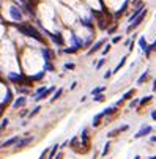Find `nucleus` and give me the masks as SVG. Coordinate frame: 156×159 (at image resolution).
I'll use <instances>...</instances> for the list:
<instances>
[{"label": "nucleus", "mask_w": 156, "mask_h": 159, "mask_svg": "<svg viewBox=\"0 0 156 159\" xmlns=\"http://www.w3.org/2000/svg\"><path fill=\"white\" fill-rule=\"evenodd\" d=\"M5 11V22L8 25H18V24L25 22V14L21 8V3H16L14 0H2V8L0 11Z\"/></svg>", "instance_id": "1"}, {"label": "nucleus", "mask_w": 156, "mask_h": 159, "mask_svg": "<svg viewBox=\"0 0 156 159\" xmlns=\"http://www.w3.org/2000/svg\"><path fill=\"white\" fill-rule=\"evenodd\" d=\"M147 16H148V8H145L144 11H142L140 14H139L137 18H136V19H134V21H132L131 24H128V27H126V30H125V35H126V36H129L132 32H136V30H137L139 27H140L142 24L145 22Z\"/></svg>", "instance_id": "2"}, {"label": "nucleus", "mask_w": 156, "mask_h": 159, "mask_svg": "<svg viewBox=\"0 0 156 159\" xmlns=\"http://www.w3.org/2000/svg\"><path fill=\"white\" fill-rule=\"evenodd\" d=\"M39 52H41L44 62H55V58H57V52L51 46H41L39 47Z\"/></svg>", "instance_id": "3"}, {"label": "nucleus", "mask_w": 156, "mask_h": 159, "mask_svg": "<svg viewBox=\"0 0 156 159\" xmlns=\"http://www.w3.org/2000/svg\"><path fill=\"white\" fill-rule=\"evenodd\" d=\"M106 43H109V41H107V36H102V38L96 39V41L93 43V44L90 46V49L87 50V57L95 55L96 52H101V49L104 47V44H106Z\"/></svg>", "instance_id": "4"}, {"label": "nucleus", "mask_w": 156, "mask_h": 159, "mask_svg": "<svg viewBox=\"0 0 156 159\" xmlns=\"http://www.w3.org/2000/svg\"><path fill=\"white\" fill-rule=\"evenodd\" d=\"M27 103H28V99H27V96H25V94H18L9 107H11L13 110H19V109H24V107L27 106Z\"/></svg>", "instance_id": "5"}, {"label": "nucleus", "mask_w": 156, "mask_h": 159, "mask_svg": "<svg viewBox=\"0 0 156 159\" xmlns=\"http://www.w3.org/2000/svg\"><path fill=\"white\" fill-rule=\"evenodd\" d=\"M153 129H155V128H153V126H150V124H142V128H140V129H139L137 132L134 134V137H132V139H136V140H137V139L147 137L148 134H151V132H153Z\"/></svg>", "instance_id": "6"}, {"label": "nucleus", "mask_w": 156, "mask_h": 159, "mask_svg": "<svg viewBox=\"0 0 156 159\" xmlns=\"http://www.w3.org/2000/svg\"><path fill=\"white\" fill-rule=\"evenodd\" d=\"M148 80H150V68H145L140 73V76L137 77V80H136V87H142L144 84H147Z\"/></svg>", "instance_id": "7"}, {"label": "nucleus", "mask_w": 156, "mask_h": 159, "mask_svg": "<svg viewBox=\"0 0 156 159\" xmlns=\"http://www.w3.org/2000/svg\"><path fill=\"white\" fill-rule=\"evenodd\" d=\"M33 140H35V137H33V136H27V137L24 136V137H21V140H19L18 143H16V148H18V150H22V148L28 147Z\"/></svg>", "instance_id": "8"}, {"label": "nucleus", "mask_w": 156, "mask_h": 159, "mask_svg": "<svg viewBox=\"0 0 156 159\" xmlns=\"http://www.w3.org/2000/svg\"><path fill=\"white\" fill-rule=\"evenodd\" d=\"M148 44H150V43H148V39H147V36H145V35H139V38L136 39V46L139 47L140 52H144V50L148 47Z\"/></svg>", "instance_id": "9"}, {"label": "nucleus", "mask_w": 156, "mask_h": 159, "mask_svg": "<svg viewBox=\"0 0 156 159\" xmlns=\"http://www.w3.org/2000/svg\"><path fill=\"white\" fill-rule=\"evenodd\" d=\"M128 129H129V124H121V126H118V128H115V129H112L111 132L107 134V139L117 137V136H120L121 132H126Z\"/></svg>", "instance_id": "10"}, {"label": "nucleus", "mask_w": 156, "mask_h": 159, "mask_svg": "<svg viewBox=\"0 0 156 159\" xmlns=\"http://www.w3.org/2000/svg\"><path fill=\"white\" fill-rule=\"evenodd\" d=\"M19 140H21V136H19V134H16V136L9 137L8 140H5V142H3V143L0 145V148H9V147H13V145H16Z\"/></svg>", "instance_id": "11"}, {"label": "nucleus", "mask_w": 156, "mask_h": 159, "mask_svg": "<svg viewBox=\"0 0 156 159\" xmlns=\"http://www.w3.org/2000/svg\"><path fill=\"white\" fill-rule=\"evenodd\" d=\"M128 58H129V54H125V55H121V58H120V62L115 65V68L112 69L114 71V74H118L120 73V69H123V66L126 65V62H128Z\"/></svg>", "instance_id": "12"}, {"label": "nucleus", "mask_w": 156, "mask_h": 159, "mask_svg": "<svg viewBox=\"0 0 156 159\" xmlns=\"http://www.w3.org/2000/svg\"><path fill=\"white\" fill-rule=\"evenodd\" d=\"M136 93H137V88H136V87H132V88H129V90H126L123 94H121V99L125 101H129V99H132V98L136 96Z\"/></svg>", "instance_id": "13"}, {"label": "nucleus", "mask_w": 156, "mask_h": 159, "mask_svg": "<svg viewBox=\"0 0 156 159\" xmlns=\"http://www.w3.org/2000/svg\"><path fill=\"white\" fill-rule=\"evenodd\" d=\"M63 93H65V88H63V87H58V88L54 91V94H52V98H51V99H49V104H54L55 101H58V99H60V98H62V94H63Z\"/></svg>", "instance_id": "14"}, {"label": "nucleus", "mask_w": 156, "mask_h": 159, "mask_svg": "<svg viewBox=\"0 0 156 159\" xmlns=\"http://www.w3.org/2000/svg\"><path fill=\"white\" fill-rule=\"evenodd\" d=\"M153 52H156V38L153 39V43H151V44H148V47H147V49H145L142 54L145 55V58H150Z\"/></svg>", "instance_id": "15"}, {"label": "nucleus", "mask_w": 156, "mask_h": 159, "mask_svg": "<svg viewBox=\"0 0 156 159\" xmlns=\"http://www.w3.org/2000/svg\"><path fill=\"white\" fill-rule=\"evenodd\" d=\"M153 99H155V94H153V93H151V94H147V96H144V98H140V103H139V107H137V109H144V106L150 104Z\"/></svg>", "instance_id": "16"}, {"label": "nucleus", "mask_w": 156, "mask_h": 159, "mask_svg": "<svg viewBox=\"0 0 156 159\" xmlns=\"http://www.w3.org/2000/svg\"><path fill=\"white\" fill-rule=\"evenodd\" d=\"M102 120H104V113H102V110H101V112H98V113L93 117V120H92V126H93V128H98L99 124L102 123Z\"/></svg>", "instance_id": "17"}, {"label": "nucleus", "mask_w": 156, "mask_h": 159, "mask_svg": "<svg viewBox=\"0 0 156 159\" xmlns=\"http://www.w3.org/2000/svg\"><path fill=\"white\" fill-rule=\"evenodd\" d=\"M118 112V107L115 106V104H112V106L106 107L104 110H102V113H104V117H112V115H115Z\"/></svg>", "instance_id": "18"}, {"label": "nucleus", "mask_w": 156, "mask_h": 159, "mask_svg": "<svg viewBox=\"0 0 156 159\" xmlns=\"http://www.w3.org/2000/svg\"><path fill=\"white\" fill-rule=\"evenodd\" d=\"M58 150H60V143H55V145H52V148H51V150H49L47 159H54L55 156H57Z\"/></svg>", "instance_id": "19"}, {"label": "nucleus", "mask_w": 156, "mask_h": 159, "mask_svg": "<svg viewBox=\"0 0 156 159\" xmlns=\"http://www.w3.org/2000/svg\"><path fill=\"white\" fill-rule=\"evenodd\" d=\"M139 103H140V98H139V96H134L132 99H129L128 109H137V107H139Z\"/></svg>", "instance_id": "20"}, {"label": "nucleus", "mask_w": 156, "mask_h": 159, "mask_svg": "<svg viewBox=\"0 0 156 159\" xmlns=\"http://www.w3.org/2000/svg\"><path fill=\"white\" fill-rule=\"evenodd\" d=\"M43 69H44L46 73H55V63L54 62H44Z\"/></svg>", "instance_id": "21"}, {"label": "nucleus", "mask_w": 156, "mask_h": 159, "mask_svg": "<svg viewBox=\"0 0 156 159\" xmlns=\"http://www.w3.org/2000/svg\"><path fill=\"white\" fill-rule=\"evenodd\" d=\"M117 30H118V22H114L107 30H106V33H107V36H114L115 33H117Z\"/></svg>", "instance_id": "22"}, {"label": "nucleus", "mask_w": 156, "mask_h": 159, "mask_svg": "<svg viewBox=\"0 0 156 159\" xmlns=\"http://www.w3.org/2000/svg\"><path fill=\"white\" fill-rule=\"evenodd\" d=\"M123 39H125V36L123 35H114L111 38V43L114 46H117V44H120V43H123Z\"/></svg>", "instance_id": "23"}, {"label": "nucleus", "mask_w": 156, "mask_h": 159, "mask_svg": "<svg viewBox=\"0 0 156 159\" xmlns=\"http://www.w3.org/2000/svg\"><path fill=\"white\" fill-rule=\"evenodd\" d=\"M106 63H107V58H106V57H101V58H99L98 62L95 63V71H99L102 66L106 65Z\"/></svg>", "instance_id": "24"}, {"label": "nucleus", "mask_w": 156, "mask_h": 159, "mask_svg": "<svg viewBox=\"0 0 156 159\" xmlns=\"http://www.w3.org/2000/svg\"><path fill=\"white\" fill-rule=\"evenodd\" d=\"M112 46H114L112 43H106V44H104V47L101 49V57H106V55H107V54L112 50Z\"/></svg>", "instance_id": "25"}, {"label": "nucleus", "mask_w": 156, "mask_h": 159, "mask_svg": "<svg viewBox=\"0 0 156 159\" xmlns=\"http://www.w3.org/2000/svg\"><path fill=\"white\" fill-rule=\"evenodd\" d=\"M106 90H107V87H106V85H102V87H95V88L90 91V96H95V94H99V93H104Z\"/></svg>", "instance_id": "26"}, {"label": "nucleus", "mask_w": 156, "mask_h": 159, "mask_svg": "<svg viewBox=\"0 0 156 159\" xmlns=\"http://www.w3.org/2000/svg\"><path fill=\"white\" fill-rule=\"evenodd\" d=\"M79 140H81V137H79V136H74L71 140H69V147H71L73 150H76L77 147H81V145H79Z\"/></svg>", "instance_id": "27"}, {"label": "nucleus", "mask_w": 156, "mask_h": 159, "mask_svg": "<svg viewBox=\"0 0 156 159\" xmlns=\"http://www.w3.org/2000/svg\"><path fill=\"white\" fill-rule=\"evenodd\" d=\"M46 88H47V87H46V85H39V87H36V88H35V90H33V93H32V96H33V98H36V96H39V94H41V93H43V91H44Z\"/></svg>", "instance_id": "28"}, {"label": "nucleus", "mask_w": 156, "mask_h": 159, "mask_svg": "<svg viewBox=\"0 0 156 159\" xmlns=\"http://www.w3.org/2000/svg\"><path fill=\"white\" fill-rule=\"evenodd\" d=\"M41 109H43V107L41 106H39V104H38V106H35V107H33V110H30V113H28V120H30V118H33V117H35V115H38L39 112H41Z\"/></svg>", "instance_id": "29"}, {"label": "nucleus", "mask_w": 156, "mask_h": 159, "mask_svg": "<svg viewBox=\"0 0 156 159\" xmlns=\"http://www.w3.org/2000/svg\"><path fill=\"white\" fill-rule=\"evenodd\" d=\"M74 69H76V63H73V62L63 63V71H74Z\"/></svg>", "instance_id": "30"}, {"label": "nucleus", "mask_w": 156, "mask_h": 159, "mask_svg": "<svg viewBox=\"0 0 156 159\" xmlns=\"http://www.w3.org/2000/svg\"><path fill=\"white\" fill-rule=\"evenodd\" d=\"M106 99H107V96L104 93H99V94H95L93 96V103H104Z\"/></svg>", "instance_id": "31"}, {"label": "nucleus", "mask_w": 156, "mask_h": 159, "mask_svg": "<svg viewBox=\"0 0 156 159\" xmlns=\"http://www.w3.org/2000/svg\"><path fill=\"white\" fill-rule=\"evenodd\" d=\"M109 151H111V142H106L104 148H102V151H101V158H106Z\"/></svg>", "instance_id": "32"}, {"label": "nucleus", "mask_w": 156, "mask_h": 159, "mask_svg": "<svg viewBox=\"0 0 156 159\" xmlns=\"http://www.w3.org/2000/svg\"><path fill=\"white\" fill-rule=\"evenodd\" d=\"M112 76H114V71H112V69H106V73L102 74V79H104V80H109Z\"/></svg>", "instance_id": "33"}, {"label": "nucleus", "mask_w": 156, "mask_h": 159, "mask_svg": "<svg viewBox=\"0 0 156 159\" xmlns=\"http://www.w3.org/2000/svg\"><path fill=\"white\" fill-rule=\"evenodd\" d=\"M8 124H9V118H3L2 123H0V131L3 132V131H5V128L8 126Z\"/></svg>", "instance_id": "34"}, {"label": "nucleus", "mask_w": 156, "mask_h": 159, "mask_svg": "<svg viewBox=\"0 0 156 159\" xmlns=\"http://www.w3.org/2000/svg\"><path fill=\"white\" fill-rule=\"evenodd\" d=\"M28 113H30V110H28L27 107H24V109H22L21 112H19V117H21V118H24V117H28Z\"/></svg>", "instance_id": "35"}, {"label": "nucleus", "mask_w": 156, "mask_h": 159, "mask_svg": "<svg viewBox=\"0 0 156 159\" xmlns=\"http://www.w3.org/2000/svg\"><path fill=\"white\" fill-rule=\"evenodd\" d=\"M49 150H51V148H46V150H43V153H41V156H39V159H46V158H47Z\"/></svg>", "instance_id": "36"}, {"label": "nucleus", "mask_w": 156, "mask_h": 159, "mask_svg": "<svg viewBox=\"0 0 156 159\" xmlns=\"http://www.w3.org/2000/svg\"><path fill=\"white\" fill-rule=\"evenodd\" d=\"M77 84H79L77 80H73L71 85H69V90H71V91H73V90H76V88H77Z\"/></svg>", "instance_id": "37"}, {"label": "nucleus", "mask_w": 156, "mask_h": 159, "mask_svg": "<svg viewBox=\"0 0 156 159\" xmlns=\"http://www.w3.org/2000/svg\"><path fill=\"white\" fill-rule=\"evenodd\" d=\"M150 118H151V120H153V121H156V107H155L153 110H151V113H150Z\"/></svg>", "instance_id": "38"}, {"label": "nucleus", "mask_w": 156, "mask_h": 159, "mask_svg": "<svg viewBox=\"0 0 156 159\" xmlns=\"http://www.w3.org/2000/svg\"><path fill=\"white\" fill-rule=\"evenodd\" d=\"M66 145H69V140H65V142H63V143H60V148H65Z\"/></svg>", "instance_id": "39"}, {"label": "nucleus", "mask_w": 156, "mask_h": 159, "mask_svg": "<svg viewBox=\"0 0 156 159\" xmlns=\"http://www.w3.org/2000/svg\"><path fill=\"white\" fill-rule=\"evenodd\" d=\"M87 99H88V94H84V96L81 98V103H85Z\"/></svg>", "instance_id": "40"}, {"label": "nucleus", "mask_w": 156, "mask_h": 159, "mask_svg": "<svg viewBox=\"0 0 156 159\" xmlns=\"http://www.w3.org/2000/svg\"><path fill=\"white\" fill-rule=\"evenodd\" d=\"M151 91H153V93L156 91V80L155 79H153V85H151Z\"/></svg>", "instance_id": "41"}, {"label": "nucleus", "mask_w": 156, "mask_h": 159, "mask_svg": "<svg viewBox=\"0 0 156 159\" xmlns=\"http://www.w3.org/2000/svg\"><path fill=\"white\" fill-rule=\"evenodd\" d=\"M150 142H151V143H156V136H151L150 137Z\"/></svg>", "instance_id": "42"}, {"label": "nucleus", "mask_w": 156, "mask_h": 159, "mask_svg": "<svg viewBox=\"0 0 156 159\" xmlns=\"http://www.w3.org/2000/svg\"><path fill=\"white\" fill-rule=\"evenodd\" d=\"M137 2H139V0H131V6H134L136 3H137Z\"/></svg>", "instance_id": "43"}, {"label": "nucleus", "mask_w": 156, "mask_h": 159, "mask_svg": "<svg viewBox=\"0 0 156 159\" xmlns=\"http://www.w3.org/2000/svg\"><path fill=\"white\" fill-rule=\"evenodd\" d=\"M148 159H156V154H153V156H148Z\"/></svg>", "instance_id": "44"}, {"label": "nucleus", "mask_w": 156, "mask_h": 159, "mask_svg": "<svg viewBox=\"0 0 156 159\" xmlns=\"http://www.w3.org/2000/svg\"><path fill=\"white\" fill-rule=\"evenodd\" d=\"M134 159H140V156H134Z\"/></svg>", "instance_id": "45"}, {"label": "nucleus", "mask_w": 156, "mask_h": 159, "mask_svg": "<svg viewBox=\"0 0 156 159\" xmlns=\"http://www.w3.org/2000/svg\"><path fill=\"white\" fill-rule=\"evenodd\" d=\"M155 19H156V13H155Z\"/></svg>", "instance_id": "46"}, {"label": "nucleus", "mask_w": 156, "mask_h": 159, "mask_svg": "<svg viewBox=\"0 0 156 159\" xmlns=\"http://www.w3.org/2000/svg\"><path fill=\"white\" fill-rule=\"evenodd\" d=\"M155 80H156V77H155Z\"/></svg>", "instance_id": "47"}]
</instances>
